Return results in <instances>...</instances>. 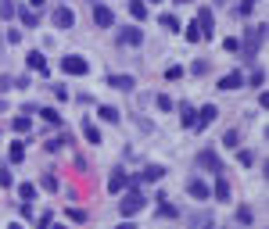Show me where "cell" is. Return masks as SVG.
Wrapping results in <instances>:
<instances>
[{
  "mask_svg": "<svg viewBox=\"0 0 269 229\" xmlns=\"http://www.w3.org/2000/svg\"><path fill=\"white\" fill-rule=\"evenodd\" d=\"M140 208H144V194L129 183V186H126V197L118 200V212H122V215H136Z\"/></svg>",
  "mask_w": 269,
  "mask_h": 229,
  "instance_id": "obj_1",
  "label": "cell"
},
{
  "mask_svg": "<svg viewBox=\"0 0 269 229\" xmlns=\"http://www.w3.org/2000/svg\"><path fill=\"white\" fill-rule=\"evenodd\" d=\"M262 36H266V25H252V32H248V40H244V61L255 58V50H258V43H262Z\"/></svg>",
  "mask_w": 269,
  "mask_h": 229,
  "instance_id": "obj_2",
  "label": "cell"
},
{
  "mask_svg": "<svg viewBox=\"0 0 269 229\" xmlns=\"http://www.w3.org/2000/svg\"><path fill=\"white\" fill-rule=\"evenodd\" d=\"M198 29H201V40H212V36H216V18H212L208 7L198 11Z\"/></svg>",
  "mask_w": 269,
  "mask_h": 229,
  "instance_id": "obj_3",
  "label": "cell"
},
{
  "mask_svg": "<svg viewBox=\"0 0 269 229\" xmlns=\"http://www.w3.org/2000/svg\"><path fill=\"white\" fill-rule=\"evenodd\" d=\"M61 68L68 72V76H86V72H90V65H86L83 58H76V54H72V58H65V61H61Z\"/></svg>",
  "mask_w": 269,
  "mask_h": 229,
  "instance_id": "obj_4",
  "label": "cell"
},
{
  "mask_svg": "<svg viewBox=\"0 0 269 229\" xmlns=\"http://www.w3.org/2000/svg\"><path fill=\"white\" fill-rule=\"evenodd\" d=\"M198 165H201V168H208V172H222V161H219L216 151H201L198 154Z\"/></svg>",
  "mask_w": 269,
  "mask_h": 229,
  "instance_id": "obj_5",
  "label": "cell"
},
{
  "mask_svg": "<svg viewBox=\"0 0 269 229\" xmlns=\"http://www.w3.org/2000/svg\"><path fill=\"white\" fill-rule=\"evenodd\" d=\"M94 22L101 25V29H111V25H115V15H111L104 4H94Z\"/></svg>",
  "mask_w": 269,
  "mask_h": 229,
  "instance_id": "obj_6",
  "label": "cell"
},
{
  "mask_svg": "<svg viewBox=\"0 0 269 229\" xmlns=\"http://www.w3.org/2000/svg\"><path fill=\"white\" fill-rule=\"evenodd\" d=\"M54 25H58V29H72V25H76V15H72L68 7H58V11H54Z\"/></svg>",
  "mask_w": 269,
  "mask_h": 229,
  "instance_id": "obj_7",
  "label": "cell"
},
{
  "mask_svg": "<svg viewBox=\"0 0 269 229\" xmlns=\"http://www.w3.org/2000/svg\"><path fill=\"white\" fill-rule=\"evenodd\" d=\"M187 194H190V197H198V200H208L212 190H208L201 179H187Z\"/></svg>",
  "mask_w": 269,
  "mask_h": 229,
  "instance_id": "obj_8",
  "label": "cell"
},
{
  "mask_svg": "<svg viewBox=\"0 0 269 229\" xmlns=\"http://www.w3.org/2000/svg\"><path fill=\"white\" fill-rule=\"evenodd\" d=\"M216 115H219V111H216L212 104L201 107V111H198V122H194V129H205V125H212V122H216Z\"/></svg>",
  "mask_w": 269,
  "mask_h": 229,
  "instance_id": "obj_9",
  "label": "cell"
},
{
  "mask_svg": "<svg viewBox=\"0 0 269 229\" xmlns=\"http://www.w3.org/2000/svg\"><path fill=\"white\" fill-rule=\"evenodd\" d=\"M240 86H244V76H240V72H230V76L219 79V90H240Z\"/></svg>",
  "mask_w": 269,
  "mask_h": 229,
  "instance_id": "obj_10",
  "label": "cell"
},
{
  "mask_svg": "<svg viewBox=\"0 0 269 229\" xmlns=\"http://www.w3.org/2000/svg\"><path fill=\"white\" fill-rule=\"evenodd\" d=\"M104 82H108V86H115V90H133V86H136L133 76H108Z\"/></svg>",
  "mask_w": 269,
  "mask_h": 229,
  "instance_id": "obj_11",
  "label": "cell"
},
{
  "mask_svg": "<svg viewBox=\"0 0 269 229\" xmlns=\"http://www.w3.org/2000/svg\"><path fill=\"white\" fill-rule=\"evenodd\" d=\"M140 40H144L140 29H126V32H118V43H126V47H136Z\"/></svg>",
  "mask_w": 269,
  "mask_h": 229,
  "instance_id": "obj_12",
  "label": "cell"
},
{
  "mask_svg": "<svg viewBox=\"0 0 269 229\" xmlns=\"http://www.w3.org/2000/svg\"><path fill=\"white\" fill-rule=\"evenodd\" d=\"M129 183H133V179H129V176H126V172H115V176H111V179H108V190H115V194H118V190H126V186H129Z\"/></svg>",
  "mask_w": 269,
  "mask_h": 229,
  "instance_id": "obj_13",
  "label": "cell"
},
{
  "mask_svg": "<svg viewBox=\"0 0 269 229\" xmlns=\"http://www.w3.org/2000/svg\"><path fill=\"white\" fill-rule=\"evenodd\" d=\"M29 68H33V72H43V76H47V58H43L40 50H33V54H29Z\"/></svg>",
  "mask_w": 269,
  "mask_h": 229,
  "instance_id": "obj_14",
  "label": "cell"
},
{
  "mask_svg": "<svg viewBox=\"0 0 269 229\" xmlns=\"http://www.w3.org/2000/svg\"><path fill=\"white\" fill-rule=\"evenodd\" d=\"M190 226H194V229H212V215H208V212L190 215Z\"/></svg>",
  "mask_w": 269,
  "mask_h": 229,
  "instance_id": "obj_15",
  "label": "cell"
},
{
  "mask_svg": "<svg viewBox=\"0 0 269 229\" xmlns=\"http://www.w3.org/2000/svg\"><path fill=\"white\" fill-rule=\"evenodd\" d=\"M129 15H133L136 22H144V18H147V4H144V0H129Z\"/></svg>",
  "mask_w": 269,
  "mask_h": 229,
  "instance_id": "obj_16",
  "label": "cell"
},
{
  "mask_svg": "<svg viewBox=\"0 0 269 229\" xmlns=\"http://www.w3.org/2000/svg\"><path fill=\"white\" fill-rule=\"evenodd\" d=\"M176 215H180V212H176L169 200H165V197H158V218H176Z\"/></svg>",
  "mask_w": 269,
  "mask_h": 229,
  "instance_id": "obj_17",
  "label": "cell"
},
{
  "mask_svg": "<svg viewBox=\"0 0 269 229\" xmlns=\"http://www.w3.org/2000/svg\"><path fill=\"white\" fill-rule=\"evenodd\" d=\"M180 111H183V125H187V129H194V122H198V111H194L190 104H180Z\"/></svg>",
  "mask_w": 269,
  "mask_h": 229,
  "instance_id": "obj_18",
  "label": "cell"
},
{
  "mask_svg": "<svg viewBox=\"0 0 269 229\" xmlns=\"http://www.w3.org/2000/svg\"><path fill=\"white\" fill-rule=\"evenodd\" d=\"M165 176V168H162V165H147V168L140 172V179H162Z\"/></svg>",
  "mask_w": 269,
  "mask_h": 229,
  "instance_id": "obj_19",
  "label": "cell"
},
{
  "mask_svg": "<svg viewBox=\"0 0 269 229\" xmlns=\"http://www.w3.org/2000/svg\"><path fill=\"white\" fill-rule=\"evenodd\" d=\"M83 136H86L90 143H101V133H97V125H94V122H83Z\"/></svg>",
  "mask_w": 269,
  "mask_h": 229,
  "instance_id": "obj_20",
  "label": "cell"
},
{
  "mask_svg": "<svg viewBox=\"0 0 269 229\" xmlns=\"http://www.w3.org/2000/svg\"><path fill=\"white\" fill-rule=\"evenodd\" d=\"M40 115H43V122H47V125H61V115L54 111V107H43Z\"/></svg>",
  "mask_w": 269,
  "mask_h": 229,
  "instance_id": "obj_21",
  "label": "cell"
},
{
  "mask_svg": "<svg viewBox=\"0 0 269 229\" xmlns=\"http://www.w3.org/2000/svg\"><path fill=\"white\" fill-rule=\"evenodd\" d=\"M216 197H219V200H226V197H230V183L222 179V176L216 179Z\"/></svg>",
  "mask_w": 269,
  "mask_h": 229,
  "instance_id": "obj_22",
  "label": "cell"
},
{
  "mask_svg": "<svg viewBox=\"0 0 269 229\" xmlns=\"http://www.w3.org/2000/svg\"><path fill=\"white\" fill-rule=\"evenodd\" d=\"M222 143H226L230 151H237V147H240V136H237V129H230L226 136H222Z\"/></svg>",
  "mask_w": 269,
  "mask_h": 229,
  "instance_id": "obj_23",
  "label": "cell"
},
{
  "mask_svg": "<svg viewBox=\"0 0 269 229\" xmlns=\"http://www.w3.org/2000/svg\"><path fill=\"white\" fill-rule=\"evenodd\" d=\"M18 197H22V200H33V197H36V186H33V183H22V186H18Z\"/></svg>",
  "mask_w": 269,
  "mask_h": 229,
  "instance_id": "obj_24",
  "label": "cell"
},
{
  "mask_svg": "<svg viewBox=\"0 0 269 229\" xmlns=\"http://www.w3.org/2000/svg\"><path fill=\"white\" fill-rule=\"evenodd\" d=\"M29 129H33V122H29L25 115H18V118H15V133H29Z\"/></svg>",
  "mask_w": 269,
  "mask_h": 229,
  "instance_id": "obj_25",
  "label": "cell"
},
{
  "mask_svg": "<svg viewBox=\"0 0 269 229\" xmlns=\"http://www.w3.org/2000/svg\"><path fill=\"white\" fill-rule=\"evenodd\" d=\"M0 18H15V4L11 0H0Z\"/></svg>",
  "mask_w": 269,
  "mask_h": 229,
  "instance_id": "obj_26",
  "label": "cell"
},
{
  "mask_svg": "<svg viewBox=\"0 0 269 229\" xmlns=\"http://www.w3.org/2000/svg\"><path fill=\"white\" fill-rule=\"evenodd\" d=\"M101 118H104V122H118V111H115V107H101Z\"/></svg>",
  "mask_w": 269,
  "mask_h": 229,
  "instance_id": "obj_27",
  "label": "cell"
},
{
  "mask_svg": "<svg viewBox=\"0 0 269 229\" xmlns=\"http://www.w3.org/2000/svg\"><path fill=\"white\" fill-rule=\"evenodd\" d=\"M183 36H187L190 43H198V40H201V29H198V25H187V29H183Z\"/></svg>",
  "mask_w": 269,
  "mask_h": 229,
  "instance_id": "obj_28",
  "label": "cell"
},
{
  "mask_svg": "<svg viewBox=\"0 0 269 229\" xmlns=\"http://www.w3.org/2000/svg\"><path fill=\"white\" fill-rule=\"evenodd\" d=\"M252 218H255L252 208H237V222H252Z\"/></svg>",
  "mask_w": 269,
  "mask_h": 229,
  "instance_id": "obj_29",
  "label": "cell"
},
{
  "mask_svg": "<svg viewBox=\"0 0 269 229\" xmlns=\"http://www.w3.org/2000/svg\"><path fill=\"white\" fill-rule=\"evenodd\" d=\"M154 100H158V107H162V111H172V97H165V93H158Z\"/></svg>",
  "mask_w": 269,
  "mask_h": 229,
  "instance_id": "obj_30",
  "label": "cell"
},
{
  "mask_svg": "<svg viewBox=\"0 0 269 229\" xmlns=\"http://www.w3.org/2000/svg\"><path fill=\"white\" fill-rule=\"evenodd\" d=\"M162 25H165V29H180V22H176V15H162Z\"/></svg>",
  "mask_w": 269,
  "mask_h": 229,
  "instance_id": "obj_31",
  "label": "cell"
},
{
  "mask_svg": "<svg viewBox=\"0 0 269 229\" xmlns=\"http://www.w3.org/2000/svg\"><path fill=\"white\" fill-rule=\"evenodd\" d=\"M222 50H230V54L240 50V40H234V36H230V40H222Z\"/></svg>",
  "mask_w": 269,
  "mask_h": 229,
  "instance_id": "obj_32",
  "label": "cell"
},
{
  "mask_svg": "<svg viewBox=\"0 0 269 229\" xmlns=\"http://www.w3.org/2000/svg\"><path fill=\"white\" fill-rule=\"evenodd\" d=\"M237 161H240V165H252L255 158H252V151H240V147H237Z\"/></svg>",
  "mask_w": 269,
  "mask_h": 229,
  "instance_id": "obj_33",
  "label": "cell"
},
{
  "mask_svg": "<svg viewBox=\"0 0 269 229\" xmlns=\"http://www.w3.org/2000/svg\"><path fill=\"white\" fill-rule=\"evenodd\" d=\"M25 158V147H22V143H15V147H11V161H22Z\"/></svg>",
  "mask_w": 269,
  "mask_h": 229,
  "instance_id": "obj_34",
  "label": "cell"
},
{
  "mask_svg": "<svg viewBox=\"0 0 269 229\" xmlns=\"http://www.w3.org/2000/svg\"><path fill=\"white\" fill-rule=\"evenodd\" d=\"M18 15H22L25 25H36V11H18Z\"/></svg>",
  "mask_w": 269,
  "mask_h": 229,
  "instance_id": "obj_35",
  "label": "cell"
},
{
  "mask_svg": "<svg viewBox=\"0 0 269 229\" xmlns=\"http://www.w3.org/2000/svg\"><path fill=\"white\" fill-rule=\"evenodd\" d=\"M50 222H54V215L43 212V215H40V229H50Z\"/></svg>",
  "mask_w": 269,
  "mask_h": 229,
  "instance_id": "obj_36",
  "label": "cell"
},
{
  "mask_svg": "<svg viewBox=\"0 0 269 229\" xmlns=\"http://www.w3.org/2000/svg\"><path fill=\"white\" fill-rule=\"evenodd\" d=\"M11 183H15V176H11V172H4V168H0V186H11Z\"/></svg>",
  "mask_w": 269,
  "mask_h": 229,
  "instance_id": "obj_37",
  "label": "cell"
},
{
  "mask_svg": "<svg viewBox=\"0 0 269 229\" xmlns=\"http://www.w3.org/2000/svg\"><path fill=\"white\" fill-rule=\"evenodd\" d=\"M180 76H183V68H180V65H172L169 72H165V79H180Z\"/></svg>",
  "mask_w": 269,
  "mask_h": 229,
  "instance_id": "obj_38",
  "label": "cell"
},
{
  "mask_svg": "<svg viewBox=\"0 0 269 229\" xmlns=\"http://www.w3.org/2000/svg\"><path fill=\"white\" fill-rule=\"evenodd\" d=\"M68 218H72V222H83V218H86V215H83L79 208H68Z\"/></svg>",
  "mask_w": 269,
  "mask_h": 229,
  "instance_id": "obj_39",
  "label": "cell"
},
{
  "mask_svg": "<svg viewBox=\"0 0 269 229\" xmlns=\"http://www.w3.org/2000/svg\"><path fill=\"white\" fill-rule=\"evenodd\" d=\"M115 229H136V226L133 222H122V226H115Z\"/></svg>",
  "mask_w": 269,
  "mask_h": 229,
  "instance_id": "obj_40",
  "label": "cell"
},
{
  "mask_svg": "<svg viewBox=\"0 0 269 229\" xmlns=\"http://www.w3.org/2000/svg\"><path fill=\"white\" fill-rule=\"evenodd\" d=\"M50 229H72V226H65V222H58V226H54V222H50Z\"/></svg>",
  "mask_w": 269,
  "mask_h": 229,
  "instance_id": "obj_41",
  "label": "cell"
},
{
  "mask_svg": "<svg viewBox=\"0 0 269 229\" xmlns=\"http://www.w3.org/2000/svg\"><path fill=\"white\" fill-rule=\"evenodd\" d=\"M29 4H33V7H43V4H47V0H29Z\"/></svg>",
  "mask_w": 269,
  "mask_h": 229,
  "instance_id": "obj_42",
  "label": "cell"
},
{
  "mask_svg": "<svg viewBox=\"0 0 269 229\" xmlns=\"http://www.w3.org/2000/svg\"><path fill=\"white\" fill-rule=\"evenodd\" d=\"M176 4H190V0H176Z\"/></svg>",
  "mask_w": 269,
  "mask_h": 229,
  "instance_id": "obj_43",
  "label": "cell"
},
{
  "mask_svg": "<svg viewBox=\"0 0 269 229\" xmlns=\"http://www.w3.org/2000/svg\"><path fill=\"white\" fill-rule=\"evenodd\" d=\"M0 111H4V100H0Z\"/></svg>",
  "mask_w": 269,
  "mask_h": 229,
  "instance_id": "obj_44",
  "label": "cell"
},
{
  "mask_svg": "<svg viewBox=\"0 0 269 229\" xmlns=\"http://www.w3.org/2000/svg\"><path fill=\"white\" fill-rule=\"evenodd\" d=\"M11 229H22V226H11Z\"/></svg>",
  "mask_w": 269,
  "mask_h": 229,
  "instance_id": "obj_45",
  "label": "cell"
},
{
  "mask_svg": "<svg viewBox=\"0 0 269 229\" xmlns=\"http://www.w3.org/2000/svg\"><path fill=\"white\" fill-rule=\"evenodd\" d=\"M154 4H162V0H154Z\"/></svg>",
  "mask_w": 269,
  "mask_h": 229,
  "instance_id": "obj_46",
  "label": "cell"
}]
</instances>
